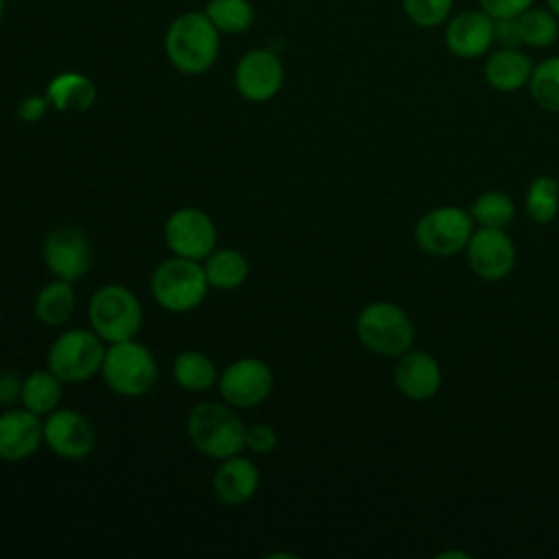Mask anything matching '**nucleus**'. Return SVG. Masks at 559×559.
I'll use <instances>...</instances> for the list:
<instances>
[{
  "instance_id": "4",
  "label": "nucleus",
  "mask_w": 559,
  "mask_h": 559,
  "mask_svg": "<svg viewBox=\"0 0 559 559\" xmlns=\"http://www.w3.org/2000/svg\"><path fill=\"white\" fill-rule=\"evenodd\" d=\"M210 290L203 262L173 255L162 260L151 275V293L155 301L175 314L190 312L205 301Z\"/></svg>"
},
{
  "instance_id": "18",
  "label": "nucleus",
  "mask_w": 559,
  "mask_h": 559,
  "mask_svg": "<svg viewBox=\"0 0 559 559\" xmlns=\"http://www.w3.org/2000/svg\"><path fill=\"white\" fill-rule=\"evenodd\" d=\"M260 487L258 465L240 454L227 456L221 461L212 476V493L225 507H240Z\"/></svg>"
},
{
  "instance_id": "10",
  "label": "nucleus",
  "mask_w": 559,
  "mask_h": 559,
  "mask_svg": "<svg viewBox=\"0 0 559 559\" xmlns=\"http://www.w3.org/2000/svg\"><path fill=\"white\" fill-rule=\"evenodd\" d=\"M44 264L52 277L76 282L85 277L94 262V251L90 238L72 225H59L50 229L41 247Z\"/></svg>"
},
{
  "instance_id": "16",
  "label": "nucleus",
  "mask_w": 559,
  "mask_h": 559,
  "mask_svg": "<svg viewBox=\"0 0 559 559\" xmlns=\"http://www.w3.org/2000/svg\"><path fill=\"white\" fill-rule=\"evenodd\" d=\"M441 382V365L430 352L411 347L395 358L393 384L406 400L426 402L439 393Z\"/></svg>"
},
{
  "instance_id": "19",
  "label": "nucleus",
  "mask_w": 559,
  "mask_h": 559,
  "mask_svg": "<svg viewBox=\"0 0 559 559\" xmlns=\"http://www.w3.org/2000/svg\"><path fill=\"white\" fill-rule=\"evenodd\" d=\"M533 66V59L522 48H498L485 59L483 76L491 90L511 94L528 85Z\"/></svg>"
},
{
  "instance_id": "23",
  "label": "nucleus",
  "mask_w": 559,
  "mask_h": 559,
  "mask_svg": "<svg viewBox=\"0 0 559 559\" xmlns=\"http://www.w3.org/2000/svg\"><path fill=\"white\" fill-rule=\"evenodd\" d=\"M61 397H63V382L50 369L31 371L22 380L20 404L39 417H46L52 411H57Z\"/></svg>"
},
{
  "instance_id": "15",
  "label": "nucleus",
  "mask_w": 559,
  "mask_h": 559,
  "mask_svg": "<svg viewBox=\"0 0 559 559\" xmlns=\"http://www.w3.org/2000/svg\"><path fill=\"white\" fill-rule=\"evenodd\" d=\"M443 44L459 59H476L493 46V17L478 9H463L445 22Z\"/></svg>"
},
{
  "instance_id": "27",
  "label": "nucleus",
  "mask_w": 559,
  "mask_h": 559,
  "mask_svg": "<svg viewBox=\"0 0 559 559\" xmlns=\"http://www.w3.org/2000/svg\"><path fill=\"white\" fill-rule=\"evenodd\" d=\"M526 87L539 109L548 114H559V55L546 57L535 63Z\"/></svg>"
},
{
  "instance_id": "9",
  "label": "nucleus",
  "mask_w": 559,
  "mask_h": 559,
  "mask_svg": "<svg viewBox=\"0 0 559 559\" xmlns=\"http://www.w3.org/2000/svg\"><path fill=\"white\" fill-rule=\"evenodd\" d=\"M275 384L273 369L266 360L255 356H245L229 362L218 373L221 400L234 408H253L266 402Z\"/></svg>"
},
{
  "instance_id": "14",
  "label": "nucleus",
  "mask_w": 559,
  "mask_h": 559,
  "mask_svg": "<svg viewBox=\"0 0 559 559\" xmlns=\"http://www.w3.org/2000/svg\"><path fill=\"white\" fill-rule=\"evenodd\" d=\"M234 85L249 103H266L275 98L284 85V63L269 48L245 52L234 70Z\"/></svg>"
},
{
  "instance_id": "13",
  "label": "nucleus",
  "mask_w": 559,
  "mask_h": 559,
  "mask_svg": "<svg viewBox=\"0 0 559 559\" xmlns=\"http://www.w3.org/2000/svg\"><path fill=\"white\" fill-rule=\"evenodd\" d=\"M44 443L59 459L81 461L94 452L96 430L81 411L57 408L44 419Z\"/></svg>"
},
{
  "instance_id": "33",
  "label": "nucleus",
  "mask_w": 559,
  "mask_h": 559,
  "mask_svg": "<svg viewBox=\"0 0 559 559\" xmlns=\"http://www.w3.org/2000/svg\"><path fill=\"white\" fill-rule=\"evenodd\" d=\"M493 44H498V48H520L522 46L520 20L518 17L493 20Z\"/></svg>"
},
{
  "instance_id": "32",
  "label": "nucleus",
  "mask_w": 559,
  "mask_h": 559,
  "mask_svg": "<svg viewBox=\"0 0 559 559\" xmlns=\"http://www.w3.org/2000/svg\"><path fill=\"white\" fill-rule=\"evenodd\" d=\"M535 4V0H478V7L491 15L493 20L500 17H518L522 15L526 9H531Z\"/></svg>"
},
{
  "instance_id": "25",
  "label": "nucleus",
  "mask_w": 559,
  "mask_h": 559,
  "mask_svg": "<svg viewBox=\"0 0 559 559\" xmlns=\"http://www.w3.org/2000/svg\"><path fill=\"white\" fill-rule=\"evenodd\" d=\"M467 212L476 227H491V229H507L518 214L513 199L500 190L480 192L469 203Z\"/></svg>"
},
{
  "instance_id": "29",
  "label": "nucleus",
  "mask_w": 559,
  "mask_h": 559,
  "mask_svg": "<svg viewBox=\"0 0 559 559\" xmlns=\"http://www.w3.org/2000/svg\"><path fill=\"white\" fill-rule=\"evenodd\" d=\"M520 20L522 44L528 48H550L559 39V17L548 7H531Z\"/></svg>"
},
{
  "instance_id": "8",
  "label": "nucleus",
  "mask_w": 559,
  "mask_h": 559,
  "mask_svg": "<svg viewBox=\"0 0 559 559\" xmlns=\"http://www.w3.org/2000/svg\"><path fill=\"white\" fill-rule=\"evenodd\" d=\"M474 229L476 225L467 210L459 205H437L417 218L413 238L428 255L450 258L465 251Z\"/></svg>"
},
{
  "instance_id": "2",
  "label": "nucleus",
  "mask_w": 559,
  "mask_h": 559,
  "mask_svg": "<svg viewBox=\"0 0 559 559\" xmlns=\"http://www.w3.org/2000/svg\"><path fill=\"white\" fill-rule=\"evenodd\" d=\"M227 402H201L188 415L190 443L210 459L223 461L245 450L247 426Z\"/></svg>"
},
{
  "instance_id": "31",
  "label": "nucleus",
  "mask_w": 559,
  "mask_h": 559,
  "mask_svg": "<svg viewBox=\"0 0 559 559\" xmlns=\"http://www.w3.org/2000/svg\"><path fill=\"white\" fill-rule=\"evenodd\" d=\"M277 432L269 424H251L245 430V450L253 454H269L277 448Z\"/></svg>"
},
{
  "instance_id": "7",
  "label": "nucleus",
  "mask_w": 559,
  "mask_h": 559,
  "mask_svg": "<svg viewBox=\"0 0 559 559\" xmlns=\"http://www.w3.org/2000/svg\"><path fill=\"white\" fill-rule=\"evenodd\" d=\"M105 352V341L92 328H72L52 341L46 354V367L63 384H81L100 373Z\"/></svg>"
},
{
  "instance_id": "5",
  "label": "nucleus",
  "mask_w": 559,
  "mask_h": 559,
  "mask_svg": "<svg viewBox=\"0 0 559 559\" xmlns=\"http://www.w3.org/2000/svg\"><path fill=\"white\" fill-rule=\"evenodd\" d=\"M87 319L90 328L111 345L138 338L144 312L131 288L122 284H105L90 297Z\"/></svg>"
},
{
  "instance_id": "37",
  "label": "nucleus",
  "mask_w": 559,
  "mask_h": 559,
  "mask_svg": "<svg viewBox=\"0 0 559 559\" xmlns=\"http://www.w3.org/2000/svg\"><path fill=\"white\" fill-rule=\"evenodd\" d=\"M546 7L559 17V0H546Z\"/></svg>"
},
{
  "instance_id": "20",
  "label": "nucleus",
  "mask_w": 559,
  "mask_h": 559,
  "mask_svg": "<svg viewBox=\"0 0 559 559\" xmlns=\"http://www.w3.org/2000/svg\"><path fill=\"white\" fill-rule=\"evenodd\" d=\"M46 96L52 109L63 114H81L96 103V85L83 72L66 70L50 79Z\"/></svg>"
},
{
  "instance_id": "3",
  "label": "nucleus",
  "mask_w": 559,
  "mask_h": 559,
  "mask_svg": "<svg viewBox=\"0 0 559 559\" xmlns=\"http://www.w3.org/2000/svg\"><path fill=\"white\" fill-rule=\"evenodd\" d=\"M360 345L380 358H397L415 343L411 314L393 301H371L356 317Z\"/></svg>"
},
{
  "instance_id": "35",
  "label": "nucleus",
  "mask_w": 559,
  "mask_h": 559,
  "mask_svg": "<svg viewBox=\"0 0 559 559\" xmlns=\"http://www.w3.org/2000/svg\"><path fill=\"white\" fill-rule=\"evenodd\" d=\"M22 395V378L15 371L0 373V406H13Z\"/></svg>"
},
{
  "instance_id": "1",
  "label": "nucleus",
  "mask_w": 559,
  "mask_h": 559,
  "mask_svg": "<svg viewBox=\"0 0 559 559\" xmlns=\"http://www.w3.org/2000/svg\"><path fill=\"white\" fill-rule=\"evenodd\" d=\"M164 50L181 74H203L218 59L221 33L203 11H186L166 28Z\"/></svg>"
},
{
  "instance_id": "26",
  "label": "nucleus",
  "mask_w": 559,
  "mask_h": 559,
  "mask_svg": "<svg viewBox=\"0 0 559 559\" xmlns=\"http://www.w3.org/2000/svg\"><path fill=\"white\" fill-rule=\"evenodd\" d=\"M524 212L533 223L546 225L559 214V181L550 175L531 179L524 194Z\"/></svg>"
},
{
  "instance_id": "28",
  "label": "nucleus",
  "mask_w": 559,
  "mask_h": 559,
  "mask_svg": "<svg viewBox=\"0 0 559 559\" xmlns=\"http://www.w3.org/2000/svg\"><path fill=\"white\" fill-rule=\"evenodd\" d=\"M203 13L216 31L225 35L247 33L255 20V11L249 0H207Z\"/></svg>"
},
{
  "instance_id": "22",
  "label": "nucleus",
  "mask_w": 559,
  "mask_h": 559,
  "mask_svg": "<svg viewBox=\"0 0 559 559\" xmlns=\"http://www.w3.org/2000/svg\"><path fill=\"white\" fill-rule=\"evenodd\" d=\"M74 308H76V293L72 282L57 280V277L39 288L33 304V312L37 321L50 328L63 325L72 317Z\"/></svg>"
},
{
  "instance_id": "21",
  "label": "nucleus",
  "mask_w": 559,
  "mask_h": 559,
  "mask_svg": "<svg viewBox=\"0 0 559 559\" xmlns=\"http://www.w3.org/2000/svg\"><path fill=\"white\" fill-rule=\"evenodd\" d=\"M173 378L183 391L205 393L216 386L218 369L207 354L199 349H186L179 352L173 360Z\"/></svg>"
},
{
  "instance_id": "36",
  "label": "nucleus",
  "mask_w": 559,
  "mask_h": 559,
  "mask_svg": "<svg viewBox=\"0 0 559 559\" xmlns=\"http://www.w3.org/2000/svg\"><path fill=\"white\" fill-rule=\"evenodd\" d=\"M437 557H439V559H450V557H461V559H467L469 555H467V552H459V550H448V552H439Z\"/></svg>"
},
{
  "instance_id": "30",
  "label": "nucleus",
  "mask_w": 559,
  "mask_h": 559,
  "mask_svg": "<svg viewBox=\"0 0 559 559\" xmlns=\"http://www.w3.org/2000/svg\"><path fill=\"white\" fill-rule=\"evenodd\" d=\"M454 0H402L404 15L419 28H435L450 20Z\"/></svg>"
},
{
  "instance_id": "38",
  "label": "nucleus",
  "mask_w": 559,
  "mask_h": 559,
  "mask_svg": "<svg viewBox=\"0 0 559 559\" xmlns=\"http://www.w3.org/2000/svg\"><path fill=\"white\" fill-rule=\"evenodd\" d=\"M2 17H4V0H0V22H2Z\"/></svg>"
},
{
  "instance_id": "24",
  "label": "nucleus",
  "mask_w": 559,
  "mask_h": 559,
  "mask_svg": "<svg viewBox=\"0 0 559 559\" xmlns=\"http://www.w3.org/2000/svg\"><path fill=\"white\" fill-rule=\"evenodd\" d=\"M203 271L210 288L234 290L242 286L245 280L249 277V260L240 251L223 247V249H214L203 260Z\"/></svg>"
},
{
  "instance_id": "12",
  "label": "nucleus",
  "mask_w": 559,
  "mask_h": 559,
  "mask_svg": "<svg viewBox=\"0 0 559 559\" xmlns=\"http://www.w3.org/2000/svg\"><path fill=\"white\" fill-rule=\"evenodd\" d=\"M463 253L469 271L485 282L504 280L518 262V249L507 229L476 227Z\"/></svg>"
},
{
  "instance_id": "11",
  "label": "nucleus",
  "mask_w": 559,
  "mask_h": 559,
  "mask_svg": "<svg viewBox=\"0 0 559 559\" xmlns=\"http://www.w3.org/2000/svg\"><path fill=\"white\" fill-rule=\"evenodd\" d=\"M164 240L173 255L203 262L216 249V225L201 207H179L164 225Z\"/></svg>"
},
{
  "instance_id": "6",
  "label": "nucleus",
  "mask_w": 559,
  "mask_h": 559,
  "mask_svg": "<svg viewBox=\"0 0 559 559\" xmlns=\"http://www.w3.org/2000/svg\"><path fill=\"white\" fill-rule=\"evenodd\" d=\"M100 376L116 395L142 397L155 386L159 367L155 354L138 338H131L107 347Z\"/></svg>"
},
{
  "instance_id": "34",
  "label": "nucleus",
  "mask_w": 559,
  "mask_h": 559,
  "mask_svg": "<svg viewBox=\"0 0 559 559\" xmlns=\"http://www.w3.org/2000/svg\"><path fill=\"white\" fill-rule=\"evenodd\" d=\"M50 107L52 105H50L46 94H28L17 105V118L24 124H35V122H39L48 114Z\"/></svg>"
},
{
  "instance_id": "17",
  "label": "nucleus",
  "mask_w": 559,
  "mask_h": 559,
  "mask_svg": "<svg viewBox=\"0 0 559 559\" xmlns=\"http://www.w3.org/2000/svg\"><path fill=\"white\" fill-rule=\"evenodd\" d=\"M44 443V419L24 406H9L0 413V459L20 463L33 456Z\"/></svg>"
}]
</instances>
